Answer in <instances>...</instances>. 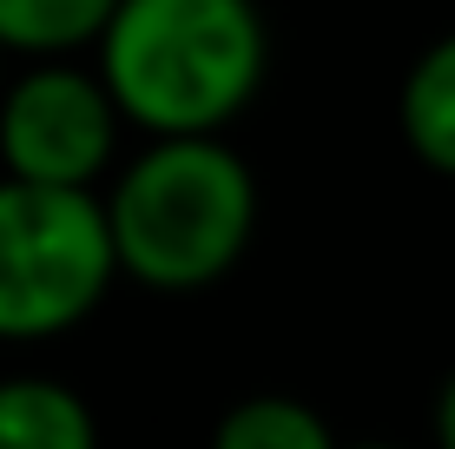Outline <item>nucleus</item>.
I'll use <instances>...</instances> for the list:
<instances>
[{
    "label": "nucleus",
    "mask_w": 455,
    "mask_h": 449,
    "mask_svg": "<svg viewBox=\"0 0 455 449\" xmlns=\"http://www.w3.org/2000/svg\"><path fill=\"white\" fill-rule=\"evenodd\" d=\"M119 126L125 113L100 73H80L67 60H40L0 92V172L27 185L92 192V179L113 165Z\"/></svg>",
    "instance_id": "obj_4"
},
{
    "label": "nucleus",
    "mask_w": 455,
    "mask_h": 449,
    "mask_svg": "<svg viewBox=\"0 0 455 449\" xmlns=\"http://www.w3.org/2000/svg\"><path fill=\"white\" fill-rule=\"evenodd\" d=\"M396 126H403V146H410L429 172L455 179V34L429 40L416 53V67L403 73Z\"/></svg>",
    "instance_id": "obj_6"
},
{
    "label": "nucleus",
    "mask_w": 455,
    "mask_h": 449,
    "mask_svg": "<svg viewBox=\"0 0 455 449\" xmlns=\"http://www.w3.org/2000/svg\"><path fill=\"white\" fill-rule=\"evenodd\" d=\"M0 92H7V46H0Z\"/></svg>",
    "instance_id": "obj_11"
},
{
    "label": "nucleus",
    "mask_w": 455,
    "mask_h": 449,
    "mask_svg": "<svg viewBox=\"0 0 455 449\" xmlns=\"http://www.w3.org/2000/svg\"><path fill=\"white\" fill-rule=\"evenodd\" d=\"M435 449H455V370H449L443 390H435Z\"/></svg>",
    "instance_id": "obj_9"
},
{
    "label": "nucleus",
    "mask_w": 455,
    "mask_h": 449,
    "mask_svg": "<svg viewBox=\"0 0 455 449\" xmlns=\"http://www.w3.org/2000/svg\"><path fill=\"white\" fill-rule=\"evenodd\" d=\"M212 449H343V443L331 437V423L310 404L264 390V397H244V404H231L218 416Z\"/></svg>",
    "instance_id": "obj_8"
},
{
    "label": "nucleus",
    "mask_w": 455,
    "mask_h": 449,
    "mask_svg": "<svg viewBox=\"0 0 455 449\" xmlns=\"http://www.w3.org/2000/svg\"><path fill=\"white\" fill-rule=\"evenodd\" d=\"M343 449H403V443H343Z\"/></svg>",
    "instance_id": "obj_10"
},
{
    "label": "nucleus",
    "mask_w": 455,
    "mask_h": 449,
    "mask_svg": "<svg viewBox=\"0 0 455 449\" xmlns=\"http://www.w3.org/2000/svg\"><path fill=\"white\" fill-rule=\"evenodd\" d=\"M119 245L106 198L0 172V344H46L100 311Z\"/></svg>",
    "instance_id": "obj_3"
},
{
    "label": "nucleus",
    "mask_w": 455,
    "mask_h": 449,
    "mask_svg": "<svg viewBox=\"0 0 455 449\" xmlns=\"http://www.w3.org/2000/svg\"><path fill=\"white\" fill-rule=\"evenodd\" d=\"M0 449H100L92 404L60 377H0Z\"/></svg>",
    "instance_id": "obj_5"
},
{
    "label": "nucleus",
    "mask_w": 455,
    "mask_h": 449,
    "mask_svg": "<svg viewBox=\"0 0 455 449\" xmlns=\"http://www.w3.org/2000/svg\"><path fill=\"white\" fill-rule=\"evenodd\" d=\"M258 0H119L100 80L146 139H218L264 86Z\"/></svg>",
    "instance_id": "obj_1"
},
{
    "label": "nucleus",
    "mask_w": 455,
    "mask_h": 449,
    "mask_svg": "<svg viewBox=\"0 0 455 449\" xmlns=\"http://www.w3.org/2000/svg\"><path fill=\"white\" fill-rule=\"evenodd\" d=\"M119 0H0V46L27 60H67L73 46H100Z\"/></svg>",
    "instance_id": "obj_7"
},
{
    "label": "nucleus",
    "mask_w": 455,
    "mask_h": 449,
    "mask_svg": "<svg viewBox=\"0 0 455 449\" xmlns=\"http://www.w3.org/2000/svg\"><path fill=\"white\" fill-rule=\"evenodd\" d=\"M119 271L146 291H205L244 258L258 179L225 139H152L106 192Z\"/></svg>",
    "instance_id": "obj_2"
}]
</instances>
